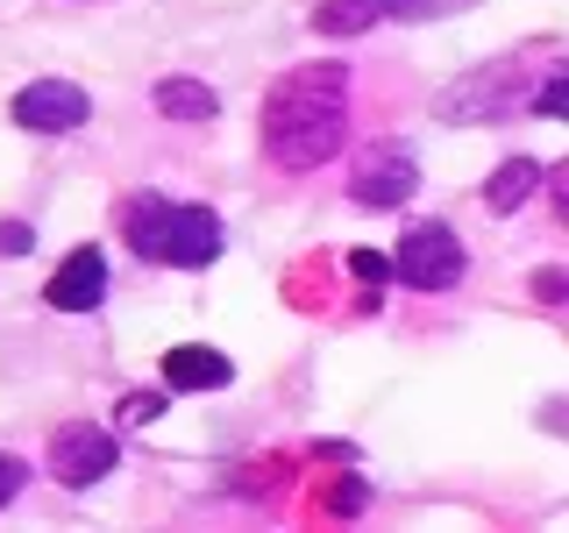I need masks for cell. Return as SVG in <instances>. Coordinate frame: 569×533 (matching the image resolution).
<instances>
[{"mask_svg": "<svg viewBox=\"0 0 569 533\" xmlns=\"http://www.w3.org/2000/svg\"><path fill=\"white\" fill-rule=\"evenodd\" d=\"M456 8H477V0H391V22H441Z\"/></svg>", "mask_w": 569, "mask_h": 533, "instance_id": "cell-13", "label": "cell"}, {"mask_svg": "<svg viewBox=\"0 0 569 533\" xmlns=\"http://www.w3.org/2000/svg\"><path fill=\"white\" fill-rule=\"evenodd\" d=\"M533 185H541V164H533V157H506V164L491 171V185H485V207L491 213H512V207L533 200Z\"/></svg>", "mask_w": 569, "mask_h": 533, "instance_id": "cell-12", "label": "cell"}, {"mask_svg": "<svg viewBox=\"0 0 569 533\" xmlns=\"http://www.w3.org/2000/svg\"><path fill=\"white\" fill-rule=\"evenodd\" d=\"M569 107V71H541V93H533V114H548L556 121Z\"/></svg>", "mask_w": 569, "mask_h": 533, "instance_id": "cell-14", "label": "cell"}, {"mask_svg": "<svg viewBox=\"0 0 569 533\" xmlns=\"http://www.w3.org/2000/svg\"><path fill=\"white\" fill-rule=\"evenodd\" d=\"M150 107H157L164 121H186V129H207V121L221 114V93H213L207 79H178V71H171V79H157V86H150Z\"/></svg>", "mask_w": 569, "mask_h": 533, "instance_id": "cell-10", "label": "cell"}, {"mask_svg": "<svg viewBox=\"0 0 569 533\" xmlns=\"http://www.w3.org/2000/svg\"><path fill=\"white\" fill-rule=\"evenodd\" d=\"M228 378H236V363H228L221 349H207V342L164 349V391H221Z\"/></svg>", "mask_w": 569, "mask_h": 533, "instance_id": "cell-9", "label": "cell"}, {"mask_svg": "<svg viewBox=\"0 0 569 533\" xmlns=\"http://www.w3.org/2000/svg\"><path fill=\"white\" fill-rule=\"evenodd\" d=\"M349 278L356 284H385L391 278V257H378V249H356V257H349Z\"/></svg>", "mask_w": 569, "mask_h": 533, "instance_id": "cell-17", "label": "cell"}, {"mask_svg": "<svg viewBox=\"0 0 569 533\" xmlns=\"http://www.w3.org/2000/svg\"><path fill=\"white\" fill-rule=\"evenodd\" d=\"M29 249H36L29 221H0V257H29Z\"/></svg>", "mask_w": 569, "mask_h": 533, "instance_id": "cell-19", "label": "cell"}, {"mask_svg": "<svg viewBox=\"0 0 569 533\" xmlns=\"http://www.w3.org/2000/svg\"><path fill=\"white\" fill-rule=\"evenodd\" d=\"M562 292H569L562 271H533V299H541V306H562Z\"/></svg>", "mask_w": 569, "mask_h": 533, "instance_id": "cell-20", "label": "cell"}, {"mask_svg": "<svg viewBox=\"0 0 569 533\" xmlns=\"http://www.w3.org/2000/svg\"><path fill=\"white\" fill-rule=\"evenodd\" d=\"M157 413H164V399H157V391H129V399L114 405V420H121V426H150Z\"/></svg>", "mask_w": 569, "mask_h": 533, "instance_id": "cell-15", "label": "cell"}, {"mask_svg": "<svg viewBox=\"0 0 569 533\" xmlns=\"http://www.w3.org/2000/svg\"><path fill=\"white\" fill-rule=\"evenodd\" d=\"M221 213L213 207H178L164 200L157 213V235H150V263H171V271H207L213 257H221Z\"/></svg>", "mask_w": 569, "mask_h": 533, "instance_id": "cell-3", "label": "cell"}, {"mask_svg": "<svg viewBox=\"0 0 569 533\" xmlns=\"http://www.w3.org/2000/svg\"><path fill=\"white\" fill-rule=\"evenodd\" d=\"M107 299V257L93 242L86 249H71V257L50 271V284H43V306H58V313H93Z\"/></svg>", "mask_w": 569, "mask_h": 533, "instance_id": "cell-8", "label": "cell"}, {"mask_svg": "<svg viewBox=\"0 0 569 533\" xmlns=\"http://www.w3.org/2000/svg\"><path fill=\"white\" fill-rule=\"evenodd\" d=\"M8 114H14V129H29V135H71V129L93 121V100H86V86H71V79H29Z\"/></svg>", "mask_w": 569, "mask_h": 533, "instance_id": "cell-6", "label": "cell"}, {"mask_svg": "<svg viewBox=\"0 0 569 533\" xmlns=\"http://www.w3.org/2000/svg\"><path fill=\"white\" fill-rule=\"evenodd\" d=\"M22 484H29V462L0 449V505H14V497H22Z\"/></svg>", "mask_w": 569, "mask_h": 533, "instance_id": "cell-18", "label": "cell"}, {"mask_svg": "<svg viewBox=\"0 0 569 533\" xmlns=\"http://www.w3.org/2000/svg\"><path fill=\"white\" fill-rule=\"evenodd\" d=\"M462 271H470V249H462V235L441 228V221L406 228L399 249H391V278L413 284V292H456Z\"/></svg>", "mask_w": 569, "mask_h": 533, "instance_id": "cell-2", "label": "cell"}, {"mask_svg": "<svg viewBox=\"0 0 569 533\" xmlns=\"http://www.w3.org/2000/svg\"><path fill=\"white\" fill-rule=\"evenodd\" d=\"M420 192V164L399 150V142H378L370 157H356V178H349V200L356 207H370V213H391V207H406Z\"/></svg>", "mask_w": 569, "mask_h": 533, "instance_id": "cell-7", "label": "cell"}, {"mask_svg": "<svg viewBox=\"0 0 569 533\" xmlns=\"http://www.w3.org/2000/svg\"><path fill=\"white\" fill-rule=\"evenodd\" d=\"M263 157L278 171H320L349 142V64H292L263 93Z\"/></svg>", "mask_w": 569, "mask_h": 533, "instance_id": "cell-1", "label": "cell"}, {"mask_svg": "<svg viewBox=\"0 0 569 533\" xmlns=\"http://www.w3.org/2000/svg\"><path fill=\"white\" fill-rule=\"evenodd\" d=\"M370 505V491H363V476H342V484H335L328 491V512H335V520H356V512H363Z\"/></svg>", "mask_w": 569, "mask_h": 533, "instance_id": "cell-16", "label": "cell"}, {"mask_svg": "<svg viewBox=\"0 0 569 533\" xmlns=\"http://www.w3.org/2000/svg\"><path fill=\"white\" fill-rule=\"evenodd\" d=\"M527 100V64H485L470 71L462 86H449V93H435V114L441 121H506L512 107Z\"/></svg>", "mask_w": 569, "mask_h": 533, "instance_id": "cell-4", "label": "cell"}, {"mask_svg": "<svg viewBox=\"0 0 569 533\" xmlns=\"http://www.w3.org/2000/svg\"><path fill=\"white\" fill-rule=\"evenodd\" d=\"M121 470V449H114V434L93 420H71L50 434V476H58L64 491H93L100 476H114Z\"/></svg>", "mask_w": 569, "mask_h": 533, "instance_id": "cell-5", "label": "cell"}, {"mask_svg": "<svg viewBox=\"0 0 569 533\" xmlns=\"http://www.w3.org/2000/svg\"><path fill=\"white\" fill-rule=\"evenodd\" d=\"M378 22H391V0H320L313 8V36H363V29H378Z\"/></svg>", "mask_w": 569, "mask_h": 533, "instance_id": "cell-11", "label": "cell"}]
</instances>
